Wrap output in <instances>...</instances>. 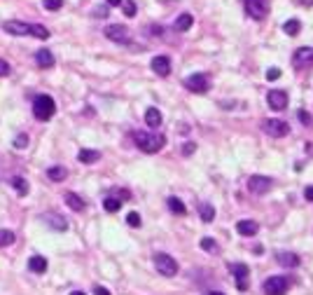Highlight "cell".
I'll use <instances>...</instances> for the list:
<instances>
[{"label": "cell", "instance_id": "13", "mask_svg": "<svg viewBox=\"0 0 313 295\" xmlns=\"http://www.w3.org/2000/svg\"><path fill=\"white\" fill-rule=\"evenodd\" d=\"M42 220L52 230H59V232H66L68 230V220L63 216H59V213H42Z\"/></svg>", "mask_w": 313, "mask_h": 295}, {"label": "cell", "instance_id": "3", "mask_svg": "<svg viewBox=\"0 0 313 295\" xmlns=\"http://www.w3.org/2000/svg\"><path fill=\"white\" fill-rule=\"evenodd\" d=\"M292 286V279L290 277H283V274H276V277H269L264 281L262 290L264 295H285Z\"/></svg>", "mask_w": 313, "mask_h": 295}, {"label": "cell", "instance_id": "35", "mask_svg": "<svg viewBox=\"0 0 313 295\" xmlns=\"http://www.w3.org/2000/svg\"><path fill=\"white\" fill-rule=\"evenodd\" d=\"M28 145V136L26 134H19V136H14V148H19V150H23Z\"/></svg>", "mask_w": 313, "mask_h": 295}, {"label": "cell", "instance_id": "9", "mask_svg": "<svg viewBox=\"0 0 313 295\" xmlns=\"http://www.w3.org/2000/svg\"><path fill=\"white\" fill-rule=\"evenodd\" d=\"M271 188H274V178H269V176H250L248 178V190L253 195H267Z\"/></svg>", "mask_w": 313, "mask_h": 295}, {"label": "cell", "instance_id": "46", "mask_svg": "<svg viewBox=\"0 0 313 295\" xmlns=\"http://www.w3.org/2000/svg\"><path fill=\"white\" fill-rule=\"evenodd\" d=\"M208 295H225V293H220V290H210Z\"/></svg>", "mask_w": 313, "mask_h": 295}, {"label": "cell", "instance_id": "4", "mask_svg": "<svg viewBox=\"0 0 313 295\" xmlns=\"http://www.w3.org/2000/svg\"><path fill=\"white\" fill-rule=\"evenodd\" d=\"M243 3V10H246V14L250 19H255V21H262V19H267V14H269L271 10V3L269 0H241Z\"/></svg>", "mask_w": 313, "mask_h": 295}, {"label": "cell", "instance_id": "22", "mask_svg": "<svg viewBox=\"0 0 313 295\" xmlns=\"http://www.w3.org/2000/svg\"><path fill=\"white\" fill-rule=\"evenodd\" d=\"M199 216H201V223H213V218H215L213 204H208V201H201V204H199Z\"/></svg>", "mask_w": 313, "mask_h": 295}, {"label": "cell", "instance_id": "25", "mask_svg": "<svg viewBox=\"0 0 313 295\" xmlns=\"http://www.w3.org/2000/svg\"><path fill=\"white\" fill-rule=\"evenodd\" d=\"M63 199H66V204L70 206L73 211H84V201H82V197L80 195H75V192H66Z\"/></svg>", "mask_w": 313, "mask_h": 295}, {"label": "cell", "instance_id": "14", "mask_svg": "<svg viewBox=\"0 0 313 295\" xmlns=\"http://www.w3.org/2000/svg\"><path fill=\"white\" fill-rule=\"evenodd\" d=\"M152 71L159 75V78H166V75H171V59L168 56H154L152 59Z\"/></svg>", "mask_w": 313, "mask_h": 295}, {"label": "cell", "instance_id": "10", "mask_svg": "<svg viewBox=\"0 0 313 295\" xmlns=\"http://www.w3.org/2000/svg\"><path fill=\"white\" fill-rule=\"evenodd\" d=\"M229 272L234 274V279H236V288L238 290H248V288H250V284H248V277H250L248 265H243V262H231Z\"/></svg>", "mask_w": 313, "mask_h": 295}, {"label": "cell", "instance_id": "28", "mask_svg": "<svg viewBox=\"0 0 313 295\" xmlns=\"http://www.w3.org/2000/svg\"><path fill=\"white\" fill-rule=\"evenodd\" d=\"M283 31H285L287 35H297L302 31V21H299V19H287V21L283 24Z\"/></svg>", "mask_w": 313, "mask_h": 295}, {"label": "cell", "instance_id": "38", "mask_svg": "<svg viewBox=\"0 0 313 295\" xmlns=\"http://www.w3.org/2000/svg\"><path fill=\"white\" fill-rule=\"evenodd\" d=\"M12 73V68H10V63L5 61V59H0V78H7Z\"/></svg>", "mask_w": 313, "mask_h": 295}, {"label": "cell", "instance_id": "16", "mask_svg": "<svg viewBox=\"0 0 313 295\" xmlns=\"http://www.w3.org/2000/svg\"><path fill=\"white\" fill-rule=\"evenodd\" d=\"M276 260H278L283 267H290V269L299 267V256H297V253H290V251H278V253H276Z\"/></svg>", "mask_w": 313, "mask_h": 295}, {"label": "cell", "instance_id": "5", "mask_svg": "<svg viewBox=\"0 0 313 295\" xmlns=\"http://www.w3.org/2000/svg\"><path fill=\"white\" fill-rule=\"evenodd\" d=\"M182 84H185V89L192 92V94H206V92L210 89V80L206 73H192V75H187V78L182 80Z\"/></svg>", "mask_w": 313, "mask_h": 295}, {"label": "cell", "instance_id": "1", "mask_svg": "<svg viewBox=\"0 0 313 295\" xmlns=\"http://www.w3.org/2000/svg\"><path fill=\"white\" fill-rule=\"evenodd\" d=\"M131 136H133V143H136L143 152H148V155L159 152L166 145V136L159 134V131H133Z\"/></svg>", "mask_w": 313, "mask_h": 295}, {"label": "cell", "instance_id": "7", "mask_svg": "<svg viewBox=\"0 0 313 295\" xmlns=\"http://www.w3.org/2000/svg\"><path fill=\"white\" fill-rule=\"evenodd\" d=\"M262 129H264V134L271 136V139H285V136L290 134V124H287L285 120H276V117L264 120Z\"/></svg>", "mask_w": 313, "mask_h": 295}, {"label": "cell", "instance_id": "15", "mask_svg": "<svg viewBox=\"0 0 313 295\" xmlns=\"http://www.w3.org/2000/svg\"><path fill=\"white\" fill-rule=\"evenodd\" d=\"M3 28L10 35H31V24H26V21H5Z\"/></svg>", "mask_w": 313, "mask_h": 295}, {"label": "cell", "instance_id": "40", "mask_svg": "<svg viewBox=\"0 0 313 295\" xmlns=\"http://www.w3.org/2000/svg\"><path fill=\"white\" fill-rule=\"evenodd\" d=\"M115 195H117V199H129V197H131V192H129V190H124V188H119V190H115Z\"/></svg>", "mask_w": 313, "mask_h": 295}, {"label": "cell", "instance_id": "24", "mask_svg": "<svg viewBox=\"0 0 313 295\" xmlns=\"http://www.w3.org/2000/svg\"><path fill=\"white\" fill-rule=\"evenodd\" d=\"M47 178L54 180V183H61V180L68 178V169L66 167H50L47 169Z\"/></svg>", "mask_w": 313, "mask_h": 295}, {"label": "cell", "instance_id": "8", "mask_svg": "<svg viewBox=\"0 0 313 295\" xmlns=\"http://www.w3.org/2000/svg\"><path fill=\"white\" fill-rule=\"evenodd\" d=\"M103 35L112 42H119V45H127L129 40H131V33H129V28L124 24H110V26L103 31Z\"/></svg>", "mask_w": 313, "mask_h": 295}, {"label": "cell", "instance_id": "20", "mask_svg": "<svg viewBox=\"0 0 313 295\" xmlns=\"http://www.w3.org/2000/svg\"><path fill=\"white\" fill-rule=\"evenodd\" d=\"M145 124H148L150 129H159L161 127V112H159V108H148V110H145Z\"/></svg>", "mask_w": 313, "mask_h": 295}, {"label": "cell", "instance_id": "2", "mask_svg": "<svg viewBox=\"0 0 313 295\" xmlns=\"http://www.w3.org/2000/svg\"><path fill=\"white\" fill-rule=\"evenodd\" d=\"M54 112H56V103H54V99H52V96H47V94H38V96H35V101H33V115H35V120H40V122H50L52 117H54Z\"/></svg>", "mask_w": 313, "mask_h": 295}, {"label": "cell", "instance_id": "31", "mask_svg": "<svg viewBox=\"0 0 313 295\" xmlns=\"http://www.w3.org/2000/svg\"><path fill=\"white\" fill-rule=\"evenodd\" d=\"M17 241V234L12 230H0V246H10Z\"/></svg>", "mask_w": 313, "mask_h": 295}, {"label": "cell", "instance_id": "45", "mask_svg": "<svg viewBox=\"0 0 313 295\" xmlns=\"http://www.w3.org/2000/svg\"><path fill=\"white\" fill-rule=\"evenodd\" d=\"M70 295H87V293H82V290H73Z\"/></svg>", "mask_w": 313, "mask_h": 295}, {"label": "cell", "instance_id": "23", "mask_svg": "<svg viewBox=\"0 0 313 295\" xmlns=\"http://www.w3.org/2000/svg\"><path fill=\"white\" fill-rule=\"evenodd\" d=\"M166 206H168V211L176 213V216H185L187 213V206L182 204V199H178V197H168V199H166Z\"/></svg>", "mask_w": 313, "mask_h": 295}, {"label": "cell", "instance_id": "26", "mask_svg": "<svg viewBox=\"0 0 313 295\" xmlns=\"http://www.w3.org/2000/svg\"><path fill=\"white\" fill-rule=\"evenodd\" d=\"M77 160L82 162V164H93V162L101 160V152L99 150H87V148H84V150L77 152Z\"/></svg>", "mask_w": 313, "mask_h": 295}, {"label": "cell", "instance_id": "44", "mask_svg": "<svg viewBox=\"0 0 313 295\" xmlns=\"http://www.w3.org/2000/svg\"><path fill=\"white\" fill-rule=\"evenodd\" d=\"M299 5H304V7H311L313 5V0H297Z\"/></svg>", "mask_w": 313, "mask_h": 295}, {"label": "cell", "instance_id": "12", "mask_svg": "<svg viewBox=\"0 0 313 295\" xmlns=\"http://www.w3.org/2000/svg\"><path fill=\"white\" fill-rule=\"evenodd\" d=\"M267 103L271 110H285L287 108V92L285 89H274L267 94Z\"/></svg>", "mask_w": 313, "mask_h": 295}, {"label": "cell", "instance_id": "34", "mask_svg": "<svg viewBox=\"0 0 313 295\" xmlns=\"http://www.w3.org/2000/svg\"><path fill=\"white\" fill-rule=\"evenodd\" d=\"M127 225L129 228H140V216H138L136 211L127 213Z\"/></svg>", "mask_w": 313, "mask_h": 295}, {"label": "cell", "instance_id": "27", "mask_svg": "<svg viewBox=\"0 0 313 295\" xmlns=\"http://www.w3.org/2000/svg\"><path fill=\"white\" fill-rule=\"evenodd\" d=\"M12 188L17 190V195H21V197L28 195V180L21 178V176H14V178H12Z\"/></svg>", "mask_w": 313, "mask_h": 295}, {"label": "cell", "instance_id": "21", "mask_svg": "<svg viewBox=\"0 0 313 295\" xmlns=\"http://www.w3.org/2000/svg\"><path fill=\"white\" fill-rule=\"evenodd\" d=\"M28 267H31V272H35V274H44V272H47V258H42V256H31V260H28Z\"/></svg>", "mask_w": 313, "mask_h": 295}, {"label": "cell", "instance_id": "6", "mask_svg": "<svg viewBox=\"0 0 313 295\" xmlns=\"http://www.w3.org/2000/svg\"><path fill=\"white\" fill-rule=\"evenodd\" d=\"M154 267L164 277H176L178 269H180L178 267V260L173 256H168V253H154Z\"/></svg>", "mask_w": 313, "mask_h": 295}, {"label": "cell", "instance_id": "42", "mask_svg": "<svg viewBox=\"0 0 313 295\" xmlns=\"http://www.w3.org/2000/svg\"><path fill=\"white\" fill-rule=\"evenodd\" d=\"M304 199H306V201H313V185H308V188L304 190Z\"/></svg>", "mask_w": 313, "mask_h": 295}, {"label": "cell", "instance_id": "41", "mask_svg": "<svg viewBox=\"0 0 313 295\" xmlns=\"http://www.w3.org/2000/svg\"><path fill=\"white\" fill-rule=\"evenodd\" d=\"M93 295H110V290L103 288V286H93Z\"/></svg>", "mask_w": 313, "mask_h": 295}, {"label": "cell", "instance_id": "33", "mask_svg": "<svg viewBox=\"0 0 313 295\" xmlns=\"http://www.w3.org/2000/svg\"><path fill=\"white\" fill-rule=\"evenodd\" d=\"M42 5H44V10L54 12V10H61V7H63V0H42Z\"/></svg>", "mask_w": 313, "mask_h": 295}, {"label": "cell", "instance_id": "36", "mask_svg": "<svg viewBox=\"0 0 313 295\" xmlns=\"http://www.w3.org/2000/svg\"><path fill=\"white\" fill-rule=\"evenodd\" d=\"M194 150H197V143H192V141L180 145V152H182V155H194Z\"/></svg>", "mask_w": 313, "mask_h": 295}, {"label": "cell", "instance_id": "39", "mask_svg": "<svg viewBox=\"0 0 313 295\" xmlns=\"http://www.w3.org/2000/svg\"><path fill=\"white\" fill-rule=\"evenodd\" d=\"M297 117H299V120H302V122L306 124V127H311V124H313V117L308 115L306 110H299V112H297Z\"/></svg>", "mask_w": 313, "mask_h": 295}, {"label": "cell", "instance_id": "29", "mask_svg": "<svg viewBox=\"0 0 313 295\" xmlns=\"http://www.w3.org/2000/svg\"><path fill=\"white\" fill-rule=\"evenodd\" d=\"M103 209L108 213L119 211V209H122V199H117V197H105V199H103Z\"/></svg>", "mask_w": 313, "mask_h": 295}, {"label": "cell", "instance_id": "37", "mask_svg": "<svg viewBox=\"0 0 313 295\" xmlns=\"http://www.w3.org/2000/svg\"><path fill=\"white\" fill-rule=\"evenodd\" d=\"M280 75H283V71H280V68H269V71H267V80H269V82L278 80Z\"/></svg>", "mask_w": 313, "mask_h": 295}, {"label": "cell", "instance_id": "43", "mask_svg": "<svg viewBox=\"0 0 313 295\" xmlns=\"http://www.w3.org/2000/svg\"><path fill=\"white\" fill-rule=\"evenodd\" d=\"M105 5H108V7H117V5H122V0H105Z\"/></svg>", "mask_w": 313, "mask_h": 295}, {"label": "cell", "instance_id": "30", "mask_svg": "<svg viewBox=\"0 0 313 295\" xmlns=\"http://www.w3.org/2000/svg\"><path fill=\"white\" fill-rule=\"evenodd\" d=\"M199 246H201L203 251H208V253H218V251H220V246L215 244L213 237H203V239L199 241Z\"/></svg>", "mask_w": 313, "mask_h": 295}, {"label": "cell", "instance_id": "32", "mask_svg": "<svg viewBox=\"0 0 313 295\" xmlns=\"http://www.w3.org/2000/svg\"><path fill=\"white\" fill-rule=\"evenodd\" d=\"M122 12H124V17H136V3L133 0H122Z\"/></svg>", "mask_w": 313, "mask_h": 295}, {"label": "cell", "instance_id": "17", "mask_svg": "<svg viewBox=\"0 0 313 295\" xmlns=\"http://www.w3.org/2000/svg\"><path fill=\"white\" fill-rule=\"evenodd\" d=\"M236 232L241 234V237H253V234H257L259 232V225L255 223V220H238L236 223Z\"/></svg>", "mask_w": 313, "mask_h": 295}, {"label": "cell", "instance_id": "11", "mask_svg": "<svg viewBox=\"0 0 313 295\" xmlns=\"http://www.w3.org/2000/svg\"><path fill=\"white\" fill-rule=\"evenodd\" d=\"M313 63V47H299V50L292 54V68L302 71V68L311 66Z\"/></svg>", "mask_w": 313, "mask_h": 295}, {"label": "cell", "instance_id": "18", "mask_svg": "<svg viewBox=\"0 0 313 295\" xmlns=\"http://www.w3.org/2000/svg\"><path fill=\"white\" fill-rule=\"evenodd\" d=\"M35 63H38L40 68L54 66V54H52V50H38L35 52Z\"/></svg>", "mask_w": 313, "mask_h": 295}, {"label": "cell", "instance_id": "19", "mask_svg": "<svg viewBox=\"0 0 313 295\" xmlns=\"http://www.w3.org/2000/svg\"><path fill=\"white\" fill-rule=\"evenodd\" d=\"M192 24H194V17H192V14H189V12H182L180 17L176 19L173 28H176L178 33H185V31H189V28H192Z\"/></svg>", "mask_w": 313, "mask_h": 295}]
</instances>
